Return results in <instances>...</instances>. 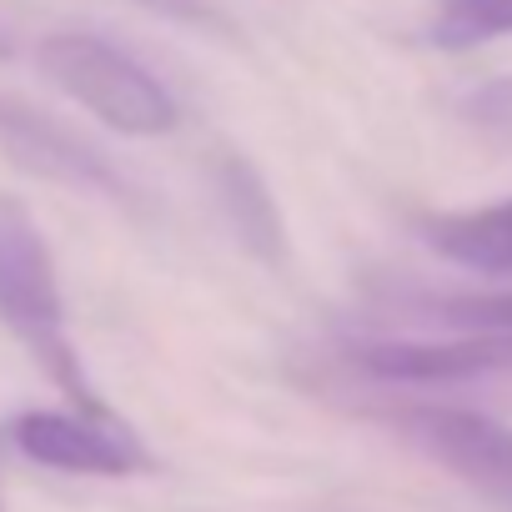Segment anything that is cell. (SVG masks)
<instances>
[{
    "label": "cell",
    "mask_w": 512,
    "mask_h": 512,
    "mask_svg": "<svg viewBox=\"0 0 512 512\" xmlns=\"http://www.w3.org/2000/svg\"><path fill=\"white\" fill-rule=\"evenodd\" d=\"M151 16H166L176 26H196V31H226V16L211 6V0H136Z\"/></svg>",
    "instance_id": "12"
},
{
    "label": "cell",
    "mask_w": 512,
    "mask_h": 512,
    "mask_svg": "<svg viewBox=\"0 0 512 512\" xmlns=\"http://www.w3.org/2000/svg\"><path fill=\"white\" fill-rule=\"evenodd\" d=\"M211 181H216V201H221L236 241L267 267L287 262V221H282L277 196L262 181V171H256L241 151H216Z\"/></svg>",
    "instance_id": "7"
},
{
    "label": "cell",
    "mask_w": 512,
    "mask_h": 512,
    "mask_svg": "<svg viewBox=\"0 0 512 512\" xmlns=\"http://www.w3.org/2000/svg\"><path fill=\"white\" fill-rule=\"evenodd\" d=\"M497 36H512V0H442L427 26L437 51H472Z\"/></svg>",
    "instance_id": "10"
},
{
    "label": "cell",
    "mask_w": 512,
    "mask_h": 512,
    "mask_svg": "<svg viewBox=\"0 0 512 512\" xmlns=\"http://www.w3.org/2000/svg\"><path fill=\"white\" fill-rule=\"evenodd\" d=\"M352 367H362L377 382H407V387L472 382L512 372V337L447 332V342H362L352 347Z\"/></svg>",
    "instance_id": "6"
},
{
    "label": "cell",
    "mask_w": 512,
    "mask_h": 512,
    "mask_svg": "<svg viewBox=\"0 0 512 512\" xmlns=\"http://www.w3.org/2000/svg\"><path fill=\"white\" fill-rule=\"evenodd\" d=\"M36 71L121 136H166L181 121L176 96L121 46L91 31H51L36 41Z\"/></svg>",
    "instance_id": "2"
},
{
    "label": "cell",
    "mask_w": 512,
    "mask_h": 512,
    "mask_svg": "<svg viewBox=\"0 0 512 512\" xmlns=\"http://www.w3.org/2000/svg\"><path fill=\"white\" fill-rule=\"evenodd\" d=\"M11 56H16V31L0 21V61H11Z\"/></svg>",
    "instance_id": "13"
},
{
    "label": "cell",
    "mask_w": 512,
    "mask_h": 512,
    "mask_svg": "<svg viewBox=\"0 0 512 512\" xmlns=\"http://www.w3.org/2000/svg\"><path fill=\"white\" fill-rule=\"evenodd\" d=\"M387 422L417 452L447 467L462 487H472L482 502H492L497 512H512V427L507 422L472 407H452V402H402L387 412Z\"/></svg>",
    "instance_id": "3"
},
{
    "label": "cell",
    "mask_w": 512,
    "mask_h": 512,
    "mask_svg": "<svg viewBox=\"0 0 512 512\" xmlns=\"http://www.w3.org/2000/svg\"><path fill=\"white\" fill-rule=\"evenodd\" d=\"M457 116H462L477 136H487V141H497V146H512V76H492V81L462 91Z\"/></svg>",
    "instance_id": "11"
},
{
    "label": "cell",
    "mask_w": 512,
    "mask_h": 512,
    "mask_svg": "<svg viewBox=\"0 0 512 512\" xmlns=\"http://www.w3.org/2000/svg\"><path fill=\"white\" fill-rule=\"evenodd\" d=\"M6 442H11V432H6V427H0V452H6Z\"/></svg>",
    "instance_id": "14"
},
{
    "label": "cell",
    "mask_w": 512,
    "mask_h": 512,
    "mask_svg": "<svg viewBox=\"0 0 512 512\" xmlns=\"http://www.w3.org/2000/svg\"><path fill=\"white\" fill-rule=\"evenodd\" d=\"M11 447L36 467L71 472V477H131L151 472L156 457L116 412L86 407H31L11 417Z\"/></svg>",
    "instance_id": "5"
},
{
    "label": "cell",
    "mask_w": 512,
    "mask_h": 512,
    "mask_svg": "<svg viewBox=\"0 0 512 512\" xmlns=\"http://www.w3.org/2000/svg\"><path fill=\"white\" fill-rule=\"evenodd\" d=\"M427 322L447 332H487V337H512V287H487V292H432L412 302Z\"/></svg>",
    "instance_id": "9"
},
{
    "label": "cell",
    "mask_w": 512,
    "mask_h": 512,
    "mask_svg": "<svg viewBox=\"0 0 512 512\" xmlns=\"http://www.w3.org/2000/svg\"><path fill=\"white\" fill-rule=\"evenodd\" d=\"M0 156L46 186L136 206V186L121 176V166L101 146H91L81 131H71L66 121H56L51 111H41L11 91H0Z\"/></svg>",
    "instance_id": "4"
},
{
    "label": "cell",
    "mask_w": 512,
    "mask_h": 512,
    "mask_svg": "<svg viewBox=\"0 0 512 512\" xmlns=\"http://www.w3.org/2000/svg\"><path fill=\"white\" fill-rule=\"evenodd\" d=\"M422 241L477 277H512V201L482 211H442L422 221Z\"/></svg>",
    "instance_id": "8"
},
{
    "label": "cell",
    "mask_w": 512,
    "mask_h": 512,
    "mask_svg": "<svg viewBox=\"0 0 512 512\" xmlns=\"http://www.w3.org/2000/svg\"><path fill=\"white\" fill-rule=\"evenodd\" d=\"M0 327H6L26 347V357L71 397V407L111 412L101 402V392L91 387L81 352L71 342L56 256H51L36 216L26 211V201H16L11 191H0Z\"/></svg>",
    "instance_id": "1"
}]
</instances>
